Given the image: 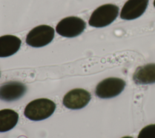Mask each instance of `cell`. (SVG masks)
Here are the masks:
<instances>
[{
    "label": "cell",
    "mask_w": 155,
    "mask_h": 138,
    "mask_svg": "<svg viewBox=\"0 0 155 138\" xmlns=\"http://www.w3.org/2000/svg\"><path fill=\"white\" fill-rule=\"evenodd\" d=\"M148 1L149 0H128L121 10V19L132 20L140 17L145 12Z\"/></svg>",
    "instance_id": "cell-7"
},
{
    "label": "cell",
    "mask_w": 155,
    "mask_h": 138,
    "mask_svg": "<svg viewBox=\"0 0 155 138\" xmlns=\"http://www.w3.org/2000/svg\"><path fill=\"white\" fill-rule=\"evenodd\" d=\"M119 13V7L114 4H107L97 7L91 14L88 24L90 25L101 28L112 23Z\"/></svg>",
    "instance_id": "cell-2"
},
{
    "label": "cell",
    "mask_w": 155,
    "mask_h": 138,
    "mask_svg": "<svg viewBox=\"0 0 155 138\" xmlns=\"http://www.w3.org/2000/svg\"><path fill=\"white\" fill-rule=\"evenodd\" d=\"M56 109V104L52 100L42 98L35 99L27 104L24 115L31 120H41L50 117Z\"/></svg>",
    "instance_id": "cell-1"
},
{
    "label": "cell",
    "mask_w": 155,
    "mask_h": 138,
    "mask_svg": "<svg viewBox=\"0 0 155 138\" xmlns=\"http://www.w3.org/2000/svg\"><path fill=\"white\" fill-rule=\"evenodd\" d=\"M86 27V23L76 16H69L62 19L56 27V32L62 36L74 38L81 34Z\"/></svg>",
    "instance_id": "cell-5"
},
{
    "label": "cell",
    "mask_w": 155,
    "mask_h": 138,
    "mask_svg": "<svg viewBox=\"0 0 155 138\" xmlns=\"http://www.w3.org/2000/svg\"><path fill=\"white\" fill-rule=\"evenodd\" d=\"M26 86L17 81L5 83L0 87V99L11 102L21 98L26 92Z\"/></svg>",
    "instance_id": "cell-8"
},
{
    "label": "cell",
    "mask_w": 155,
    "mask_h": 138,
    "mask_svg": "<svg viewBox=\"0 0 155 138\" xmlns=\"http://www.w3.org/2000/svg\"><path fill=\"white\" fill-rule=\"evenodd\" d=\"M133 79L139 85H147L155 83V64H148L137 68Z\"/></svg>",
    "instance_id": "cell-9"
},
{
    "label": "cell",
    "mask_w": 155,
    "mask_h": 138,
    "mask_svg": "<svg viewBox=\"0 0 155 138\" xmlns=\"http://www.w3.org/2000/svg\"><path fill=\"white\" fill-rule=\"evenodd\" d=\"M137 138H155V124L143 127L139 132Z\"/></svg>",
    "instance_id": "cell-12"
},
{
    "label": "cell",
    "mask_w": 155,
    "mask_h": 138,
    "mask_svg": "<svg viewBox=\"0 0 155 138\" xmlns=\"http://www.w3.org/2000/svg\"><path fill=\"white\" fill-rule=\"evenodd\" d=\"M153 4H154V6L155 7V0H154V2H153Z\"/></svg>",
    "instance_id": "cell-14"
},
{
    "label": "cell",
    "mask_w": 155,
    "mask_h": 138,
    "mask_svg": "<svg viewBox=\"0 0 155 138\" xmlns=\"http://www.w3.org/2000/svg\"><path fill=\"white\" fill-rule=\"evenodd\" d=\"M125 85V82L122 79L108 77L97 85L95 94L102 99L112 98L119 95L124 90Z\"/></svg>",
    "instance_id": "cell-4"
},
{
    "label": "cell",
    "mask_w": 155,
    "mask_h": 138,
    "mask_svg": "<svg viewBox=\"0 0 155 138\" xmlns=\"http://www.w3.org/2000/svg\"><path fill=\"white\" fill-rule=\"evenodd\" d=\"M18 114L14 110H0V132H5L15 127L18 123Z\"/></svg>",
    "instance_id": "cell-11"
},
{
    "label": "cell",
    "mask_w": 155,
    "mask_h": 138,
    "mask_svg": "<svg viewBox=\"0 0 155 138\" xmlns=\"http://www.w3.org/2000/svg\"><path fill=\"white\" fill-rule=\"evenodd\" d=\"M21 45V39L16 36L7 34L0 37V58L10 56L16 53Z\"/></svg>",
    "instance_id": "cell-10"
},
{
    "label": "cell",
    "mask_w": 155,
    "mask_h": 138,
    "mask_svg": "<svg viewBox=\"0 0 155 138\" xmlns=\"http://www.w3.org/2000/svg\"><path fill=\"white\" fill-rule=\"evenodd\" d=\"M91 99V94L87 90L76 88L69 91L64 97L63 104L69 109L78 110L85 107Z\"/></svg>",
    "instance_id": "cell-6"
},
{
    "label": "cell",
    "mask_w": 155,
    "mask_h": 138,
    "mask_svg": "<svg viewBox=\"0 0 155 138\" xmlns=\"http://www.w3.org/2000/svg\"><path fill=\"white\" fill-rule=\"evenodd\" d=\"M122 138H133L132 137H130V136H125V137H123Z\"/></svg>",
    "instance_id": "cell-13"
},
{
    "label": "cell",
    "mask_w": 155,
    "mask_h": 138,
    "mask_svg": "<svg viewBox=\"0 0 155 138\" xmlns=\"http://www.w3.org/2000/svg\"><path fill=\"white\" fill-rule=\"evenodd\" d=\"M54 36V30L47 25H38L29 31L26 37V43L33 47L45 46L51 42Z\"/></svg>",
    "instance_id": "cell-3"
}]
</instances>
